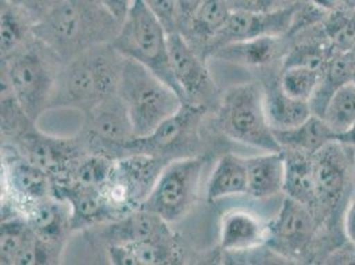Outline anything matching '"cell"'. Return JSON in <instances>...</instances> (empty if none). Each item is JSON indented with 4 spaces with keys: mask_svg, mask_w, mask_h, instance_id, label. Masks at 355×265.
<instances>
[{
    "mask_svg": "<svg viewBox=\"0 0 355 265\" xmlns=\"http://www.w3.org/2000/svg\"><path fill=\"white\" fill-rule=\"evenodd\" d=\"M121 23L101 0H55L32 32L65 64L93 46L113 43Z\"/></svg>",
    "mask_w": 355,
    "mask_h": 265,
    "instance_id": "obj_1",
    "label": "cell"
},
{
    "mask_svg": "<svg viewBox=\"0 0 355 265\" xmlns=\"http://www.w3.org/2000/svg\"><path fill=\"white\" fill-rule=\"evenodd\" d=\"M123 56L109 44L93 46L61 65L49 109L73 108L83 113L119 93Z\"/></svg>",
    "mask_w": 355,
    "mask_h": 265,
    "instance_id": "obj_2",
    "label": "cell"
},
{
    "mask_svg": "<svg viewBox=\"0 0 355 265\" xmlns=\"http://www.w3.org/2000/svg\"><path fill=\"white\" fill-rule=\"evenodd\" d=\"M317 190L314 215L331 250L347 244L342 215L352 199L355 182V148L334 139L313 155Z\"/></svg>",
    "mask_w": 355,
    "mask_h": 265,
    "instance_id": "obj_3",
    "label": "cell"
},
{
    "mask_svg": "<svg viewBox=\"0 0 355 265\" xmlns=\"http://www.w3.org/2000/svg\"><path fill=\"white\" fill-rule=\"evenodd\" d=\"M61 65L33 36L14 55L1 59V90H11L23 112L36 122L49 109Z\"/></svg>",
    "mask_w": 355,
    "mask_h": 265,
    "instance_id": "obj_4",
    "label": "cell"
},
{
    "mask_svg": "<svg viewBox=\"0 0 355 265\" xmlns=\"http://www.w3.org/2000/svg\"><path fill=\"white\" fill-rule=\"evenodd\" d=\"M119 94L126 103L134 138H142L175 116L184 100L175 89L135 60L123 59Z\"/></svg>",
    "mask_w": 355,
    "mask_h": 265,
    "instance_id": "obj_5",
    "label": "cell"
},
{
    "mask_svg": "<svg viewBox=\"0 0 355 265\" xmlns=\"http://www.w3.org/2000/svg\"><path fill=\"white\" fill-rule=\"evenodd\" d=\"M216 125L237 144L263 151H282L266 117L264 88L260 83L227 89L216 108Z\"/></svg>",
    "mask_w": 355,
    "mask_h": 265,
    "instance_id": "obj_6",
    "label": "cell"
},
{
    "mask_svg": "<svg viewBox=\"0 0 355 265\" xmlns=\"http://www.w3.org/2000/svg\"><path fill=\"white\" fill-rule=\"evenodd\" d=\"M112 44L123 58L145 65L180 94L171 68L168 33L145 0H133Z\"/></svg>",
    "mask_w": 355,
    "mask_h": 265,
    "instance_id": "obj_7",
    "label": "cell"
},
{
    "mask_svg": "<svg viewBox=\"0 0 355 265\" xmlns=\"http://www.w3.org/2000/svg\"><path fill=\"white\" fill-rule=\"evenodd\" d=\"M266 247L285 260H326L322 228L311 208L285 196L276 218L268 224Z\"/></svg>",
    "mask_w": 355,
    "mask_h": 265,
    "instance_id": "obj_8",
    "label": "cell"
},
{
    "mask_svg": "<svg viewBox=\"0 0 355 265\" xmlns=\"http://www.w3.org/2000/svg\"><path fill=\"white\" fill-rule=\"evenodd\" d=\"M166 164L161 158L146 154H130L114 160L109 177L100 187L114 221L142 207Z\"/></svg>",
    "mask_w": 355,
    "mask_h": 265,
    "instance_id": "obj_9",
    "label": "cell"
},
{
    "mask_svg": "<svg viewBox=\"0 0 355 265\" xmlns=\"http://www.w3.org/2000/svg\"><path fill=\"white\" fill-rule=\"evenodd\" d=\"M206 109L184 103L175 116L164 121L159 128L142 138H133L123 145L121 157L146 154L171 162L180 158L199 155L200 123ZM119 157V158H121Z\"/></svg>",
    "mask_w": 355,
    "mask_h": 265,
    "instance_id": "obj_10",
    "label": "cell"
},
{
    "mask_svg": "<svg viewBox=\"0 0 355 265\" xmlns=\"http://www.w3.org/2000/svg\"><path fill=\"white\" fill-rule=\"evenodd\" d=\"M203 169L202 155L167 163L141 208L157 214L168 224L182 221L198 200Z\"/></svg>",
    "mask_w": 355,
    "mask_h": 265,
    "instance_id": "obj_11",
    "label": "cell"
},
{
    "mask_svg": "<svg viewBox=\"0 0 355 265\" xmlns=\"http://www.w3.org/2000/svg\"><path fill=\"white\" fill-rule=\"evenodd\" d=\"M134 138L128 106L119 93L84 112L83 139L89 153L117 160L122 148Z\"/></svg>",
    "mask_w": 355,
    "mask_h": 265,
    "instance_id": "obj_12",
    "label": "cell"
},
{
    "mask_svg": "<svg viewBox=\"0 0 355 265\" xmlns=\"http://www.w3.org/2000/svg\"><path fill=\"white\" fill-rule=\"evenodd\" d=\"M168 49L173 74L184 103L208 110L215 101H220L206 59L193 49L182 33L168 35Z\"/></svg>",
    "mask_w": 355,
    "mask_h": 265,
    "instance_id": "obj_13",
    "label": "cell"
},
{
    "mask_svg": "<svg viewBox=\"0 0 355 265\" xmlns=\"http://www.w3.org/2000/svg\"><path fill=\"white\" fill-rule=\"evenodd\" d=\"M16 150L31 163L43 169L52 180L62 178L89 153L81 138H59L39 132L30 123L15 135Z\"/></svg>",
    "mask_w": 355,
    "mask_h": 265,
    "instance_id": "obj_14",
    "label": "cell"
},
{
    "mask_svg": "<svg viewBox=\"0 0 355 265\" xmlns=\"http://www.w3.org/2000/svg\"><path fill=\"white\" fill-rule=\"evenodd\" d=\"M298 3L275 12L232 11L223 30L208 45L206 58L212 51L230 43L266 36H286L292 28Z\"/></svg>",
    "mask_w": 355,
    "mask_h": 265,
    "instance_id": "obj_15",
    "label": "cell"
},
{
    "mask_svg": "<svg viewBox=\"0 0 355 265\" xmlns=\"http://www.w3.org/2000/svg\"><path fill=\"white\" fill-rule=\"evenodd\" d=\"M12 154L4 151L3 178L4 189L14 210L20 212L27 207L52 195V179L36 164L27 161L16 148Z\"/></svg>",
    "mask_w": 355,
    "mask_h": 265,
    "instance_id": "obj_16",
    "label": "cell"
},
{
    "mask_svg": "<svg viewBox=\"0 0 355 265\" xmlns=\"http://www.w3.org/2000/svg\"><path fill=\"white\" fill-rule=\"evenodd\" d=\"M20 215L31 230L55 250H60L68 232L72 231L71 208L53 195L24 208Z\"/></svg>",
    "mask_w": 355,
    "mask_h": 265,
    "instance_id": "obj_17",
    "label": "cell"
},
{
    "mask_svg": "<svg viewBox=\"0 0 355 265\" xmlns=\"http://www.w3.org/2000/svg\"><path fill=\"white\" fill-rule=\"evenodd\" d=\"M268 224L247 210H231L220 221V248L227 253H243L266 246Z\"/></svg>",
    "mask_w": 355,
    "mask_h": 265,
    "instance_id": "obj_18",
    "label": "cell"
},
{
    "mask_svg": "<svg viewBox=\"0 0 355 265\" xmlns=\"http://www.w3.org/2000/svg\"><path fill=\"white\" fill-rule=\"evenodd\" d=\"M109 262L114 265L177 264L179 250L174 235L161 239L113 243L107 248Z\"/></svg>",
    "mask_w": 355,
    "mask_h": 265,
    "instance_id": "obj_19",
    "label": "cell"
},
{
    "mask_svg": "<svg viewBox=\"0 0 355 265\" xmlns=\"http://www.w3.org/2000/svg\"><path fill=\"white\" fill-rule=\"evenodd\" d=\"M284 37L285 36H266L230 43L212 51L208 58L240 67L264 69L275 60L284 56L288 48V45H284Z\"/></svg>",
    "mask_w": 355,
    "mask_h": 265,
    "instance_id": "obj_20",
    "label": "cell"
},
{
    "mask_svg": "<svg viewBox=\"0 0 355 265\" xmlns=\"http://www.w3.org/2000/svg\"><path fill=\"white\" fill-rule=\"evenodd\" d=\"M52 195L62 199L71 208L72 231L83 230L114 218L101 195L100 187L52 186Z\"/></svg>",
    "mask_w": 355,
    "mask_h": 265,
    "instance_id": "obj_21",
    "label": "cell"
},
{
    "mask_svg": "<svg viewBox=\"0 0 355 265\" xmlns=\"http://www.w3.org/2000/svg\"><path fill=\"white\" fill-rule=\"evenodd\" d=\"M279 74L266 76L264 83V103L266 117L272 130H285L295 128L311 117V105L308 101L297 100L284 92L280 85Z\"/></svg>",
    "mask_w": 355,
    "mask_h": 265,
    "instance_id": "obj_22",
    "label": "cell"
},
{
    "mask_svg": "<svg viewBox=\"0 0 355 265\" xmlns=\"http://www.w3.org/2000/svg\"><path fill=\"white\" fill-rule=\"evenodd\" d=\"M245 164L250 196L266 199L284 192L285 160L282 150L248 157L245 158Z\"/></svg>",
    "mask_w": 355,
    "mask_h": 265,
    "instance_id": "obj_23",
    "label": "cell"
},
{
    "mask_svg": "<svg viewBox=\"0 0 355 265\" xmlns=\"http://www.w3.org/2000/svg\"><path fill=\"white\" fill-rule=\"evenodd\" d=\"M282 153L285 160L284 194L309 207L314 214L317 190L313 155L295 150H282Z\"/></svg>",
    "mask_w": 355,
    "mask_h": 265,
    "instance_id": "obj_24",
    "label": "cell"
},
{
    "mask_svg": "<svg viewBox=\"0 0 355 265\" xmlns=\"http://www.w3.org/2000/svg\"><path fill=\"white\" fill-rule=\"evenodd\" d=\"M231 14L232 8L227 0H205L183 36L196 52L207 59L208 45L219 35Z\"/></svg>",
    "mask_w": 355,
    "mask_h": 265,
    "instance_id": "obj_25",
    "label": "cell"
},
{
    "mask_svg": "<svg viewBox=\"0 0 355 265\" xmlns=\"http://www.w3.org/2000/svg\"><path fill=\"white\" fill-rule=\"evenodd\" d=\"M241 195H248L245 158L232 153L224 154L208 179L206 198L209 203H214Z\"/></svg>",
    "mask_w": 355,
    "mask_h": 265,
    "instance_id": "obj_26",
    "label": "cell"
},
{
    "mask_svg": "<svg viewBox=\"0 0 355 265\" xmlns=\"http://www.w3.org/2000/svg\"><path fill=\"white\" fill-rule=\"evenodd\" d=\"M273 134L282 150H295L311 155L336 139V132L330 129L325 119L314 114L295 128L273 130Z\"/></svg>",
    "mask_w": 355,
    "mask_h": 265,
    "instance_id": "obj_27",
    "label": "cell"
},
{
    "mask_svg": "<svg viewBox=\"0 0 355 265\" xmlns=\"http://www.w3.org/2000/svg\"><path fill=\"white\" fill-rule=\"evenodd\" d=\"M173 235L174 234L171 232L167 221L145 208H138L128 216L113 221L109 231L112 244L161 239Z\"/></svg>",
    "mask_w": 355,
    "mask_h": 265,
    "instance_id": "obj_28",
    "label": "cell"
},
{
    "mask_svg": "<svg viewBox=\"0 0 355 265\" xmlns=\"http://www.w3.org/2000/svg\"><path fill=\"white\" fill-rule=\"evenodd\" d=\"M349 83H353V80L347 53L337 52L327 61L325 68L322 69L318 87L309 100L311 113L314 116L324 117L326 108L334 97V94Z\"/></svg>",
    "mask_w": 355,
    "mask_h": 265,
    "instance_id": "obj_29",
    "label": "cell"
},
{
    "mask_svg": "<svg viewBox=\"0 0 355 265\" xmlns=\"http://www.w3.org/2000/svg\"><path fill=\"white\" fill-rule=\"evenodd\" d=\"M114 160L103 154L87 153L74 163L72 169L59 179L52 180V186L101 187L109 177Z\"/></svg>",
    "mask_w": 355,
    "mask_h": 265,
    "instance_id": "obj_30",
    "label": "cell"
},
{
    "mask_svg": "<svg viewBox=\"0 0 355 265\" xmlns=\"http://www.w3.org/2000/svg\"><path fill=\"white\" fill-rule=\"evenodd\" d=\"M33 23L14 6L1 3V59L14 55L33 37Z\"/></svg>",
    "mask_w": 355,
    "mask_h": 265,
    "instance_id": "obj_31",
    "label": "cell"
},
{
    "mask_svg": "<svg viewBox=\"0 0 355 265\" xmlns=\"http://www.w3.org/2000/svg\"><path fill=\"white\" fill-rule=\"evenodd\" d=\"M322 28L338 52H347L355 43V7L342 3L322 20Z\"/></svg>",
    "mask_w": 355,
    "mask_h": 265,
    "instance_id": "obj_32",
    "label": "cell"
},
{
    "mask_svg": "<svg viewBox=\"0 0 355 265\" xmlns=\"http://www.w3.org/2000/svg\"><path fill=\"white\" fill-rule=\"evenodd\" d=\"M324 119L337 134L345 132L355 122V84L349 83L334 94L326 108Z\"/></svg>",
    "mask_w": 355,
    "mask_h": 265,
    "instance_id": "obj_33",
    "label": "cell"
},
{
    "mask_svg": "<svg viewBox=\"0 0 355 265\" xmlns=\"http://www.w3.org/2000/svg\"><path fill=\"white\" fill-rule=\"evenodd\" d=\"M322 71L311 69L305 67H291L280 69L279 80L280 85L291 97L308 101L318 87Z\"/></svg>",
    "mask_w": 355,
    "mask_h": 265,
    "instance_id": "obj_34",
    "label": "cell"
},
{
    "mask_svg": "<svg viewBox=\"0 0 355 265\" xmlns=\"http://www.w3.org/2000/svg\"><path fill=\"white\" fill-rule=\"evenodd\" d=\"M1 221V239H0V257L1 264L14 265L16 255L30 236L31 230L26 219L16 214L3 216Z\"/></svg>",
    "mask_w": 355,
    "mask_h": 265,
    "instance_id": "obj_35",
    "label": "cell"
},
{
    "mask_svg": "<svg viewBox=\"0 0 355 265\" xmlns=\"http://www.w3.org/2000/svg\"><path fill=\"white\" fill-rule=\"evenodd\" d=\"M153 14L162 23L167 33H180V12L178 0H145Z\"/></svg>",
    "mask_w": 355,
    "mask_h": 265,
    "instance_id": "obj_36",
    "label": "cell"
},
{
    "mask_svg": "<svg viewBox=\"0 0 355 265\" xmlns=\"http://www.w3.org/2000/svg\"><path fill=\"white\" fill-rule=\"evenodd\" d=\"M232 11L248 12H275L291 6H295L300 0H227Z\"/></svg>",
    "mask_w": 355,
    "mask_h": 265,
    "instance_id": "obj_37",
    "label": "cell"
},
{
    "mask_svg": "<svg viewBox=\"0 0 355 265\" xmlns=\"http://www.w3.org/2000/svg\"><path fill=\"white\" fill-rule=\"evenodd\" d=\"M1 3L14 6L20 12L27 16L35 26L51 11L55 0H1Z\"/></svg>",
    "mask_w": 355,
    "mask_h": 265,
    "instance_id": "obj_38",
    "label": "cell"
},
{
    "mask_svg": "<svg viewBox=\"0 0 355 265\" xmlns=\"http://www.w3.org/2000/svg\"><path fill=\"white\" fill-rule=\"evenodd\" d=\"M342 232L347 244L355 247V198L350 199V202L347 203V206L343 211Z\"/></svg>",
    "mask_w": 355,
    "mask_h": 265,
    "instance_id": "obj_39",
    "label": "cell"
},
{
    "mask_svg": "<svg viewBox=\"0 0 355 265\" xmlns=\"http://www.w3.org/2000/svg\"><path fill=\"white\" fill-rule=\"evenodd\" d=\"M205 0H178V6H179V12H180V33L183 35L189 26L190 22L195 15L196 10L202 6Z\"/></svg>",
    "mask_w": 355,
    "mask_h": 265,
    "instance_id": "obj_40",
    "label": "cell"
},
{
    "mask_svg": "<svg viewBox=\"0 0 355 265\" xmlns=\"http://www.w3.org/2000/svg\"><path fill=\"white\" fill-rule=\"evenodd\" d=\"M121 22L125 19L133 0H101Z\"/></svg>",
    "mask_w": 355,
    "mask_h": 265,
    "instance_id": "obj_41",
    "label": "cell"
},
{
    "mask_svg": "<svg viewBox=\"0 0 355 265\" xmlns=\"http://www.w3.org/2000/svg\"><path fill=\"white\" fill-rule=\"evenodd\" d=\"M336 139L340 141V144H343V145H347V146L355 148V122L345 132L337 134Z\"/></svg>",
    "mask_w": 355,
    "mask_h": 265,
    "instance_id": "obj_42",
    "label": "cell"
},
{
    "mask_svg": "<svg viewBox=\"0 0 355 265\" xmlns=\"http://www.w3.org/2000/svg\"><path fill=\"white\" fill-rule=\"evenodd\" d=\"M346 53H347L349 65H350V71H352V80L355 84V43L352 45V48Z\"/></svg>",
    "mask_w": 355,
    "mask_h": 265,
    "instance_id": "obj_43",
    "label": "cell"
},
{
    "mask_svg": "<svg viewBox=\"0 0 355 265\" xmlns=\"http://www.w3.org/2000/svg\"><path fill=\"white\" fill-rule=\"evenodd\" d=\"M347 4H350V6H353V7H355V0H345Z\"/></svg>",
    "mask_w": 355,
    "mask_h": 265,
    "instance_id": "obj_44",
    "label": "cell"
}]
</instances>
